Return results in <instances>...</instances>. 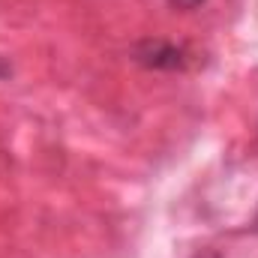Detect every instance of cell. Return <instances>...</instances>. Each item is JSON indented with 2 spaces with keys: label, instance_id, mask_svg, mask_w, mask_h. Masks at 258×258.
<instances>
[{
  "label": "cell",
  "instance_id": "1",
  "mask_svg": "<svg viewBox=\"0 0 258 258\" xmlns=\"http://www.w3.org/2000/svg\"><path fill=\"white\" fill-rule=\"evenodd\" d=\"M135 60L147 69H183L186 66V54L183 48L171 45V42H162V39H144L141 45H135Z\"/></svg>",
  "mask_w": 258,
  "mask_h": 258
},
{
  "label": "cell",
  "instance_id": "4",
  "mask_svg": "<svg viewBox=\"0 0 258 258\" xmlns=\"http://www.w3.org/2000/svg\"><path fill=\"white\" fill-rule=\"evenodd\" d=\"M255 231H258V213H255Z\"/></svg>",
  "mask_w": 258,
  "mask_h": 258
},
{
  "label": "cell",
  "instance_id": "3",
  "mask_svg": "<svg viewBox=\"0 0 258 258\" xmlns=\"http://www.w3.org/2000/svg\"><path fill=\"white\" fill-rule=\"evenodd\" d=\"M192 258H222V255H219L216 249H201V252H195Z\"/></svg>",
  "mask_w": 258,
  "mask_h": 258
},
{
  "label": "cell",
  "instance_id": "2",
  "mask_svg": "<svg viewBox=\"0 0 258 258\" xmlns=\"http://www.w3.org/2000/svg\"><path fill=\"white\" fill-rule=\"evenodd\" d=\"M171 6H180V9H195V6H201L204 0H168Z\"/></svg>",
  "mask_w": 258,
  "mask_h": 258
}]
</instances>
